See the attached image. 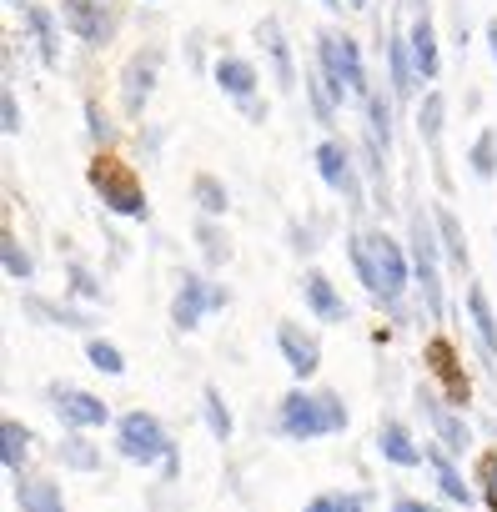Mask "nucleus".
<instances>
[{"label":"nucleus","mask_w":497,"mask_h":512,"mask_svg":"<svg viewBox=\"0 0 497 512\" xmlns=\"http://www.w3.org/2000/svg\"><path fill=\"white\" fill-rule=\"evenodd\" d=\"M407 51H412L417 81H437V26H432L427 11L412 21V31H407Z\"/></svg>","instance_id":"17"},{"label":"nucleus","mask_w":497,"mask_h":512,"mask_svg":"<svg viewBox=\"0 0 497 512\" xmlns=\"http://www.w3.org/2000/svg\"><path fill=\"white\" fill-rule=\"evenodd\" d=\"M352 412L342 407L337 392H307V387H292L282 402H277V432L287 442H317V437H332V432H347Z\"/></svg>","instance_id":"1"},{"label":"nucleus","mask_w":497,"mask_h":512,"mask_svg":"<svg viewBox=\"0 0 497 512\" xmlns=\"http://www.w3.org/2000/svg\"><path fill=\"white\" fill-rule=\"evenodd\" d=\"M387 61H392V96L397 101H407L412 96V86H417V66H412V51H407V36H392L387 41Z\"/></svg>","instance_id":"27"},{"label":"nucleus","mask_w":497,"mask_h":512,"mask_svg":"<svg viewBox=\"0 0 497 512\" xmlns=\"http://www.w3.org/2000/svg\"><path fill=\"white\" fill-rule=\"evenodd\" d=\"M26 26H31L36 46H41V61L56 66V61H61V31H56V16H51L46 6H26Z\"/></svg>","instance_id":"26"},{"label":"nucleus","mask_w":497,"mask_h":512,"mask_svg":"<svg viewBox=\"0 0 497 512\" xmlns=\"http://www.w3.org/2000/svg\"><path fill=\"white\" fill-rule=\"evenodd\" d=\"M61 21H66V31H71L76 41H86V46H106L111 31H116V16L101 11V0H61Z\"/></svg>","instance_id":"11"},{"label":"nucleus","mask_w":497,"mask_h":512,"mask_svg":"<svg viewBox=\"0 0 497 512\" xmlns=\"http://www.w3.org/2000/svg\"><path fill=\"white\" fill-rule=\"evenodd\" d=\"M472 477L482 482V502H487V507L497 512V447L477 457V472H472Z\"/></svg>","instance_id":"40"},{"label":"nucleus","mask_w":497,"mask_h":512,"mask_svg":"<svg viewBox=\"0 0 497 512\" xmlns=\"http://www.w3.org/2000/svg\"><path fill=\"white\" fill-rule=\"evenodd\" d=\"M442 116H447V101H442V91H427V96H422V106H417V131H422V141L432 146L437 181L447 186V171H442Z\"/></svg>","instance_id":"18"},{"label":"nucleus","mask_w":497,"mask_h":512,"mask_svg":"<svg viewBox=\"0 0 497 512\" xmlns=\"http://www.w3.org/2000/svg\"><path fill=\"white\" fill-rule=\"evenodd\" d=\"M317 176L327 181V191H337L347 206H362V186H357V171H352V156L342 141H322L317 146Z\"/></svg>","instance_id":"10"},{"label":"nucleus","mask_w":497,"mask_h":512,"mask_svg":"<svg viewBox=\"0 0 497 512\" xmlns=\"http://www.w3.org/2000/svg\"><path fill=\"white\" fill-rule=\"evenodd\" d=\"M417 6H422V11H427V0H417Z\"/></svg>","instance_id":"49"},{"label":"nucleus","mask_w":497,"mask_h":512,"mask_svg":"<svg viewBox=\"0 0 497 512\" xmlns=\"http://www.w3.org/2000/svg\"><path fill=\"white\" fill-rule=\"evenodd\" d=\"M427 462H432V472H437V492L447 497V502H462V507H472V487L462 482V472H457V462H452V452L437 442V447H427Z\"/></svg>","instance_id":"22"},{"label":"nucleus","mask_w":497,"mask_h":512,"mask_svg":"<svg viewBox=\"0 0 497 512\" xmlns=\"http://www.w3.org/2000/svg\"><path fill=\"white\" fill-rule=\"evenodd\" d=\"M46 397H51V407H56V417H61L66 427H81V432H86V427H106V422H111V407H106L96 392L61 387V382H56Z\"/></svg>","instance_id":"9"},{"label":"nucleus","mask_w":497,"mask_h":512,"mask_svg":"<svg viewBox=\"0 0 497 512\" xmlns=\"http://www.w3.org/2000/svg\"><path fill=\"white\" fill-rule=\"evenodd\" d=\"M347 256H352V267H357V282L367 287V297H372V302H382L387 292H382V272H377V262H372L367 231H352V236H347Z\"/></svg>","instance_id":"24"},{"label":"nucleus","mask_w":497,"mask_h":512,"mask_svg":"<svg viewBox=\"0 0 497 512\" xmlns=\"http://www.w3.org/2000/svg\"><path fill=\"white\" fill-rule=\"evenodd\" d=\"M462 302H467V322H472V332H477V347H482L487 357H497V317H492L487 287H482V282H472Z\"/></svg>","instance_id":"19"},{"label":"nucleus","mask_w":497,"mask_h":512,"mask_svg":"<svg viewBox=\"0 0 497 512\" xmlns=\"http://www.w3.org/2000/svg\"><path fill=\"white\" fill-rule=\"evenodd\" d=\"M377 452H382L392 467H422V462H427V447H422L402 422H392V417L377 427Z\"/></svg>","instance_id":"14"},{"label":"nucleus","mask_w":497,"mask_h":512,"mask_svg":"<svg viewBox=\"0 0 497 512\" xmlns=\"http://www.w3.org/2000/svg\"><path fill=\"white\" fill-rule=\"evenodd\" d=\"M196 246H201V256L211 267H226L231 262V241H226V231L216 226V216H201L196 221Z\"/></svg>","instance_id":"31"},{"label":"nucleus","mask_w":497,"mask_h":512,"mask_svg":"<svg viewBox=\"0 0 497 512\" xmlns=\"http://www.w3.org/2000/svg\"><path fill=\"white\" fill-rule=\"evenodd\" d=\"M191 201L201 206V216H226V206H231L221 176H211V171H201V176L191 181Z\"/></svg>","instance_id":"32"},{"label":"nucleus","mask_w":497,"mask_h":512,"mask_svg":"<svg viewBox=\"0 0 497 512\" xmlns=\"http://www.w3.org/2000/svg\"><path fill=\"white\" fill-rule=\"evenodd\" d=\"M156 66H161V51L131 56V66H126V81H121L126 116H141V111H146V101H151V86H156Z\"/></svg>","instance_id":"13"},{"label":"nucleus","mask_w":497,"mask_h":512,"mask_svg":"<svg viewBox=\"0 0 497 512\" xmlns=\"http://www.w3.org/2000/svg\"><path fill=\"white\" fill-rule=\"evenodd\" d=\"M422 367H427V377L442 387V397L452 407H467L472 402V377H467V367H462V357H457V347L447 337H432L422 347Z\"/></svg>","instance_id":"6"},{"label":"nucleus","mask_w":497,"mask_h":512,"mask_svg":"<svg viewBox=\"0 0 497 512\" xmlns=\"http://www.w3.org/2000/svg\"><path fill=\"white\" fill-rule=\"evenodd\" d=\"M347 6H367V0H347Z\"/></svg>","instance_id":"48"},{"label":"nucleus","mask_w":497,"mask_h":512,"mask_svg":"<svg viewBox=\"0 0 497 512\" xmlns=\"http://www.w3.org/2000/svg\"><path fill=\"white\" fill-rule=\"evenodd\" d=\"M367 131H372V141H377L382 151H392V101H387L382 91L367 96Z\"/></svg>","instance_id":"37"},{"label":"nucleus","mask_w":497,"mask_h":512,"mask_svg":"<svg viewBox=\"0 0 497 512\" xmlns=\"http://www.w3.org/2000/svg\"><path fill=\"white\" fill-rule=\"evenodd\" d=\"M86 181H91V191L101 196V206H106V211H116V216L141 221V216L151 211V206H146V186H141L136 166H131V161H121V156H111V151H96V161L86 166Z\"/></svg>","instance_id":"3"},{"label":"nucleus","mask_w":497,"mask_h":512,"mask_svg":"<svg viewBox=\"0 0 497 512\" xmlns=\"http://www.w3.org/2000/svg\"><path fill=\"white\" fill-rule=\"evenodd\" d=\"M86 362H91L96 372H106V377H126V357H121V347L106 342V337H86Z\"/></svg>","instance_id":"38"},{"label":"nucleus","mask_w":497,"mask_h":512,"mask_svg":"<svg viewBox=\"0 0 497 512\" xmlns=\"http://www.w3.org/2000/svg\"><path fill=\"white\" fill-rule=\"evenodd\" d=\"M66 292L81 297V302H101V282L91 277L86 262H71V267H66Z\"/></svg>","instance_id":"39"},{"label":"nucleus","mask_w":497,"mask_h":512,"mask_svg":"<svg viewBox=\"0 0 497 512\" xmlns=\"http://www.w3.org/2000/svg\"><path fill=\"white\" fill-rule=\"evenodd\" d=\"M467 166H472L477 181H492V176H497V131H492V126H482L477 141L467 146Z\"/></svg>","instance_id":"34"},{"label":"nucleus","mask_w":497,"mask_h":512,"mask_svg":"<svg viewBox=\"0 0 497 512\" xmlns=\"http://www.w3.org/2000/svg\"><path fill=\"white\" fill-rule=\"evenodd\" d=\"M257 41H262V46H267V56H272L277 86H282V91H297V61H292V46H287V36H282V21H277V16H267V21L257 26Z\"/></svg>","instance_id":"16"},{"label":"nucleus","mask_w":497,"mask_h":512,"mask_svg":"<svg viewBox=\"0 0 497 512\" xmlns=\"http://www.w3.org/2000/svg\"><path fill=\"white\" fill-rule=\"evenodd\" d=\"M0 131H6V136H21V106H16V91H11V86L0 91Z\"/></svg>","instance_id":"41"},{"label":"nucleus","mask_w":497,"mask_h":512,"mask_svg":"<svg viewBox=\"0 0 497 512\" xmlns=\"http://www.w3.org/2000/svg\"><path fill=\"white\" fill-rule=\"evenodd\" d=\"M372 492H337V512H367Z\"/></svg>","instance_id":"43"},{"label":"nucleus","mask_w":497,"mask_h":512,"mask_svg":"<svg viewBox=\"0 0 497 512\" xmlns=\"http://www.w3.org/2000/svg\"><path fill=\"white\" fill-rule=\"evenodd\" d=\"M302 86H307V96H312V111H317V121H322V126H337V111H342V101L332 96V86H327L322 66H317L312 76H302Z\"/></svg>","instance_id":"35"},{"label":"nucleus","mask_w":497,"mask_h":512,"mask_svg":"<svg viewBox=\"0 0 497 512\" xmlns=\"http://www.w3.org/2000/svg\"><path fill=\"white\" fill-rule=\"evenodd\" d=\"M86 121H91V136H96L101 146H106V141L116 136V131H111V121L101 116V106H96V101H86Z\"/></svg>","instance_id":"42"},{"label":"nucleus","mask_w":497,"mask_h":512,"mask_svg":"<svg viewBox=\"0 0 497 512\" xmlns=\"http://www.w3.org/2000/svg\"><path fill=\"white\" fill-rule=\"evenodd\" d=\"M116 452L126 457V462H141V467H166V477H176L181 472V452H176V442L166 437V427L151 417V412H121L116 417Z\"/></svg>","instance_id":"2"},{"label":"nucleus","mask_w":497,"mask_h":512,"mask_svg":"<svg viewBox=\"0 0 497 512\" xmlns=\"http://www.w3.org/2000/svg\"><path fill=\"white\" fill-rule=\"evenodd\" d=\"M201 417H206V427H211L216 442H231V407H226V397H221L216 382L201 387Z\"/></svg>","instance_id":"30"},{"label":"nucleus","mask_w":497,"mask_h":512,"mask_svg":"<svg viewBox=\"0 0 497 512\" xmlns=\"http://www.w3.org/2000/svg\"><path fill=\"white\" fill-rule=\"evenodd\" d=\"M417 407L427 412V422H432L437 442H442L452 457H462V452L472 447V427H467L462 407H452V402H447V397H437L432 387H417Z\"/></svg>","instance_id":"8"},{"label":"nucleus","mask_w":497,"mask_h":512,"mask_svg":"<svg viewBox=\"0 0 497 512\" xmlns=\"http://www.w3.org/2000/svg\"><path fill=\"white\" fill-rule=\"evenodd\" d=\"M16 502H21V512H66L61 482H51V477H16Z\"/></svg>","instance_id":"21"},{"label":"nucleus","mask_w":497,"mask_h":512,"mask_svg":"<svg viewBox=\"0 0 497 512\" xmlns=\"http://www.w3.org/2000/svg\"><path fill=\"white\" fill-rule=\"evenodd\" d=\"M322 6H332V11H337V6H342V0H322Z\"/></svg>","instance_id":"47"},{"label":"nucleus","mask_w":497,"mask_h":512,"mask_svg":"<svg viewBox=\"0 0 497 512\" xmlns=\"http://www.w3.org/2000/svg\"><path fill=\"white\" fill-rule=\"evenodd\" d=\"M0 457H6V472H11V477H21V467H26V457H31V432H26L16 417L0 422Z\"/></svg>","instance_id":"28"},{"label":"nucleus","mask_w":497,"mask_h":512,"mask_svg":"<svg viewBox=\"0 0 497 512\" xmlns=\"http://www.w3.org/2000/svg\"><path fill=\"white\" fill-rule=\"evenodd\" d=\"M367 246H372V262H377V272H382V307H397L402 297H407V287H412V262H407V251L397 246V236H387V231H367Z\"/></svg>","instance_id":"7"},{"label":"nucleus","mask_w":497,"mask_h":512,"mask_svg":"<svg viewBox=\"0 0 497 512\" xmlns=\"http://www.w3.org/2000/svg\"><path fill=\"white\" fill-rule=\"evenodd\" d=\"M302 512H337V492H322V497H312Z\"/></svg>","instance_id":"45"},{"label":"nucleus","mask_w":497,"mask_h":512,"mask_svg":"<svg viewBox=\"0 0 497 512\" xmlns=\"http://www.w3.org/2000/svg\"><path fill=\"white\" fill-rule=\"evenodd\" d=\"M26 312H31V317H46L51 327H71V332H91V327H96V322H91L86 312L56 307V302H46V297H26Z\"/></svg>","instance_id":"33"},{"label":"nucleus","mask_w":497,"mask_h":512,"mask_svg":"<svg viewBox=\"0 0 497 512\" xmlns=\"http://www.w3.org/2000/svg\"><path fill=\"white\" fill-rule=\"evenodd\" d=\"M482 41H487V51H492V61H497V16L487 21V31H482Z\"/></svg>","instance_id":"46"},{"label":"nucleus","mask_w":497,"mask_h":512,"mask_svg":"<svg viewBox=\"0 0 497 512\" xmlns=\"http://www.w3.org/2000/svg\"><path fill=\"white\" fill-rule=\"evenodd\" d=\"M412 277H417V287H422L427 317L442 322V277H437V256H412Z\"/></svg>","instance_id":"29"},{"label":"nucleus","mask_w":497,"mask_h":512,"mask_svg":"<svg viewBox=\"0 0 497 512\" xmlns=\"http://www.w3.org/2000/svg\"><path fill=\"white\" fill-rule=\"evenodd\" d=\"M226 302H231L226 287L206 282L201 272H181V287H176V297H171V327H176V332H191L206 312H221Z\"/></svg>","instance_id":"5"},{"label":"nucleus","mask_w":497,"mask_h":512,"mask_svg":"<svg viewBox=\"0 0 497 512\" xmlns=\"http://www.w3.org/2000/svg\"><path fill=\"white\" fill-rule=\"evenodd\" d=\"M432 221H437V241H442V251H447V262L457 267V272H467V231H462V221L452 216V206H432Z\"/></svg>","instance_id":"23"},{"label":"nucleus","mask_w":497,"mask_h":512,"mask_svg":"<svg viewBox=\"0 0 497 512\" xmlns=\"http://www.w3.org/2000/svg\"><path fill=\"white\" fill-rule=\"evenodd\" d=\"M317 66H322V76H327V86H332L337 101H352V96L367 101V96H372V86H367V66H362V51H357L352 36L322 31V36H317Z\"/></svg>","instance_id":"4"},{"label":"nucleus","mask_w":497,"mask_h":512,"mask_svg":"<svg viewBox=\"0 0 497 512\" xmlns=\"http://www.w3.org/2000/svg\"><path fill=\"white\" fill-rule=\"evenodd\" d=\"M257 66L252 61H241V56H221L216 61V86L231 96V101H252L257 96Z\"/></svg>","instance_id":"20"},{"label":"nucleus","mask_w":497,"mask_h":512,"mask_svg":"<svg viewBox=\"0 0 497 512\" xmlns=\"http://www.w3.org/2000/svg\"><path fill=\"white\" fill-rule=\"evenodd\" d=\"M277 347H282V362L292 367L297 382L317 377V367H322V347H317L312 332H302L297 322H277Z\"/></svg>","instance_id":"12"},{"label":"nucleus","mask_w":497,"mask_h":512,"mask_svg":"<svg viewBox=\"0 0 497 512\" xmlns=\"http://www.w3.org/2000/svg\"><path fill=\"white\" fill-rule=\"evenodd\" d=\"M0 262H6V277L11 282H36V262H31V251L6 231V236H0Z\"/></svg>","instance_id":"36"},{"label":"nucleus","mask_w":497,"mask_h":512,"mask_svg":"<svg viewBox=\"0 0 497 512\" xmlns=\"http://www.w3.org/2000/svg\"><path fill=\"white\" fill-rule=\"evenodd\" d=\"M302 297H307V307L317 312V322H332V327L347 322V302H342V292L332 287L327 272H307V277H302Z\"/></svg>","instance_id":"15"},{"label":"nucleus","mask_w":497,"mask_h":512,"mask_svg":"<svg viewBox=\"0 0 497 512\" xmlns=\"http://www.w3.org/2000/svg\"><path fill=\"white\" fill-rule=\"evenodd\" d=\"M392 512H442V507H432V502H422V497H397Z\"/></svg>","instance_id":"44"},{"label":"nucleus","mask_w":497,"mask_h":512,"mask_svg":"<svg viewBox=\"0 0 497 512\" xmlns=\"http://www.w3.org/2000/svg\"><path fill=\"white\" fill-rule=\"evenodd\" d=\"M56 457L61 467H76V472H101V447L81 437V427H71L61 442H56Z\"/></svg>","instance_id":"25"}]
</instances>
